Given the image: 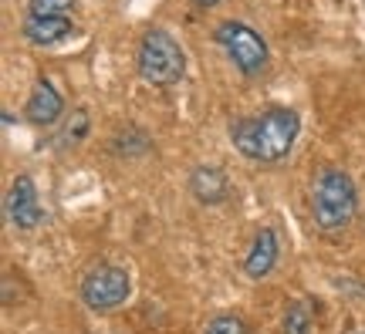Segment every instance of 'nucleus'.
<instances>
[{"label": "nucleus", "instance_id": "nucleus-1", "mask_svg": "<svg viewBox=\"0 0 365 334\" xmlns=\"http://www.w3.org/2000/svg\"><path fill=\"white\" fill-rule=\"evenodd\" d=\"M301 132V115L287 105H271L261 115H244L230 122V142L250 162L274 166L291 155Z\"/></svg>", "mask_w": 365, "mask_h": 334}, {"label": "nucleus", "instance_id": "nucleus-2", "mask_svg": "<svg viewBox=\"0 0 365 334\" xmlns=\"http://www.w3.org/2000/svg\"><path fill=\"white\" fill-rule=\"evenodd\" d=\"M359 189L352 176L339 166L322 169L312 182V219L322 233H339L355 219Z\"/></svg>", "mask_w": 365, "mask_h": 334}, {"label": "nucleus", "instance_id": "nucleus-3", "mask_svg": "<svg viewBox=\"0 0 365 334\" xmlns=\"http://www.w3.org/2000/svg\"><path fill=\"white\" fill-rule=\"evenodd\" d=\"M135 68H139V78L145 85L170 88V85H180L182 75H186V51L180 48V41L173 38L170 31L149 27L143 41H139Z\"/></svg>", "mask_w": 365, "mask_h": 334}, {"label": "nucleus", "instance_id": "nucleus-4", "mask_svg": "<svg viewBox=\"0 0 365 334\" xmlns=\"http://www.w3.org/2000/svg\"><path fill=\"white\" fill-rule=\"evenodd\" d=\"M213 38L244 78H257L267 68V41L244 21H220Z\"/></svg>", "mask_w": 365, "mask_h": 334}, {"label": "nucleus", "instance_id": "nucleus-5", "mask_svg": "<svg viewBox=\"0 0 365 334\" xmlns=\"http://www.w3.org/2000/svg\"><path fill=\"white\" fill-rule=\"evenodd\" d=\"M78 294H81V304L88 310H115L122 308L132 294V281L129 273L115 263H98V267H91L78 283Z\"/></svg>", "mask_w": 365, "mask_h": 334}, {"label": "nucleus", "instance_id": "nucleus-6", "mask_svg": "<svg viewBox=\"0 0 365 334\" xmlns=\"http://www.w3.org/2000/svg\"><path fill=\"white\" fill-rule=\"evenodd\" d=\"M4 209H7V219H11L17 230H34L44 219V209H41L38 199V186L31 176H14L11 186H7V196H4Z\"/></svg>", "mask_w": 365, "mask_h": 334}, {"label": "nucleus", "instance_id": "nucleus-7", "mask_svg": "<svg viewBox=\"0 0 365 334\" xmlns=\"http://www.w3.org/2000/svg\"><path fill=\"white\" fill-rule=\"evenodd\" d=\"M24 115H27V122L38 125V129H48V125H54L58 118L65 115V98H61V91L54 88L51 78H38V81H34V88L27 95Z\"/></svg>", "mask_w": 365, "mask_h": 334}, {"label": "nucleus", "instance_id": "nucleus-8", "mask_svg": "<svg viewBox=\"0 0 365 334\" xmlns=\"http://www.w3.org/2000/svg\"><path fill=\"white\" fill-rule=\"evenodd\" d=\"M186 186H190V193L200 206H220L230 199V179L220 166H196Z\"/></svg>", "mask_w": 365, "mask_h": 334}, {"label": "nucleus", "instance_id": "nucleus-9", "mask_svg": "<svg viewBox=\"0 0 365 334\" xmlns=\"http://www.w3.org/2000/svg\"><path fill=\"white\" fill-rule=\"evenodd\" d=\"M21 31H24V38L31 41V44H38V48H54V44H61V41H68L75 34V24H71L68 14H44V17L27 14V21Z\"/></svg>", "mask_w": 365, "mask_h": 334}, {"label": "nucleus", "instance_id": "nucleus-10", "mask_svg": "<svg viewBox=\"0 0 365 334\" xmlns=\"http://www.w3.org/2000/svg\"><path fill=\"white\" fill-rule=\"evenodd\" d=\"M277 257H281L277 233H274L271 226H264V230H257L247 257H244V273H247L250 281H264V277H271V270L277 267Z\"/></svg>", "mask_w": 365, "mask_h": 334}, {"label": "nucleus", "instance_id": "nucleus-11", "mask_svg": "<svg viewBox=\"0 0 365 334\" xmlns=\"http://www.w3.org/2000/svg\"><path fill=\"white\" fill-rule=\"evenodd\" d=\"M112 152L122 155V159H143L145 152H153V139H149L139 125H125V129L115 132Z\"/></svg>", "mask_w": 365, "mask_h": 334}, {"label": "nucleus", "instance_id": "nucleus-12", "mask_svg": "<svg viewBox=\"0 0 365 334\" xmlns=\"http://www.w3.org/2000/svg\"><path fill=\"white\" fill-rule=\"evenodd\" d=\"M88 129H91L88 108H75V112L65 118V125H61V132H58L54 145H58V149H71V145H78V142L88 135Z\"/></svg>", "mask_w": 365, "mask_h": 334}, {"label": "nucleus", "instance_id": "nucleus-13", "mask_svg": "<svg viewBox=\"0 0 365 334\" xmlns=\"http://www.w3.org/2000/svg\"><path fill=\"white\" fill-rule=\"evenodd\" d=\"M284 334H308L312 331V308L304 304V301H298V304H291V308L284 310Z\"/></svg>", "mask_w": 365, "mask_h": 334}, {"label": "nucleus", "instance_id": "nucleus-14", "mask_svg": "<svg viewBox=\"0 0 365 334\" xmlns=\"http://www.w3.org/2000/svg\"><path fill=\"white\" fill-rule=\"evenodd\" d=\"M203 334H247V324H244V318H237V314H217L207 324Z\"/></svg>", "mask_w": 365, "mask_h": 334}, {"label": "nucleus", "instance_id": "nucleus-15", "mask_svg": "<svg viewBox=\"0 0 365 334\" xmlns=\"http://www.w3.org/2000/svg\"><path fill=\"white\" fill-rule=\"evenodd\" d=\"M75 7V0H27V14H38V17H44V14H68Z\"/></svg>", "mask_w": 365, "mask_h": 334}, {"label": "nucleus", "instance_id": "nucleus-16", "mask_svg": "<svg viewBox=\"0 0 365 334\" xmlns=\"http://www.w3.org/2000/svg\"><path fill=\"white\" fill-rule=\"evenodd\" d=\"M190 4H193V7H200V11H213L220 0H190Z\"/></svg>", "mask_w": 365, "mask_h": 334}, {"label": "nucleus", "instance_id": "nucleus-17", "mask_svg": "<svg viewBox=\"0 0 365 334\" xmlns=\"http://www.w3.org/2000/svg\"><path fill=\"white\" fill-rule=\"evenodd\" d=\"M362 334H365V331H362Z\"/></svg>", "mask_w": 365, "mask_h": 334}]
</instances>
